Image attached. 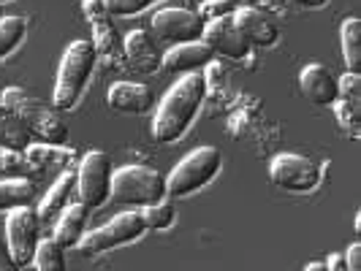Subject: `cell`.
<instances>
[{"label":"cell","instance_id":"obj_1","mask_svg":"<svg viewBox=\"0 0 361 271\" xmlns=\"http://www.w3.org/2000/svg\"><path fill=\"white\" fill-rule=\"evenodd\" d=\"M207 98V76L201 71L182 73V79L163 95L152 117V139L158 144H174L190 130Z\"/></svg>","mask_w":361,"mask_h":271},{"label":"cell","instance_id":"obj_2","mask_svg":"<svg viewBox=\"0 0 361 271\" xmlns=\"http://www.w3.org/2000/svg\"><path fill=\"white\" fill-rule=\"evenodd\" d=\"M95 60L98 52L92 46V41H73L66 49L60 60V71H57V84H54L52 103L54 111H71L82 101V95L87 90L95 71Z\"/></svg>","mask_w":361,"mask_h":271},{"label":"cell","instance_id":"obj_3","mask_svg":"<svg viewBox=\"0 0 361 271\" xmlns=\"http://www.w3.org/2000/svg\"><path fill=\"white\" fill-rule=\"evenodd\" d=\"M0 103L11 108L30 130V136H36L38 141H44V144H66L68 141V125L60 120V114L54 108H47L38 98H33L22 87H6Z\"/></svg>","mask_w":361,"mask_h":271},{"label":"cell","instance_id":"obj_4","mask_svg":"<svg viewBox=\"0 0 361 271\" xmlns=\"http://www.w3.org/2000/svg\"><path fill=\"white\" fill-rule=\"evenodd\" d=\"M169 196L166 177L147 165H123L111 174V201L123 206H149Z\"/></svg>","mask_w":361,"mask_h":271},{"label":"cell","instance_id":"obj_5","mask_svg":"<svg viewBox=\"0 0 361 271\" xmlns=\"http://www.w3.org/2000/svg\"><path fill=\"white\" fill-rule=\"evenodd\" d=\"M220 168H223V158L215 146H199L196 152H190L174 165V171L166 177V190L174 198H188L204 190L220 174Z\"/></svg>","mask_w":361,"mask_h":271},{"label":"cell","instance_id":"obj_6","mask_svg":"<svg viewBox=\"0 0 361 271\" xmlns=\"http://www.w3.org/2000/svg\"><path fill=\"white\" fill-rule=\"evenodd\" d=\"M147 231L145 220H142V212H123L114 220H109L106 225L95 228L87 236H82V241L76 244L85 255H101L109 253V250H117L123 244H130L136 239H142Z\"/></svg>","mask_w":361,"mask_h":271},{"label":"cell","instance_id":"obj_7","mask_svg":"<svg viewBox=\"0 0 361 271\" xmlns=\"http://www.w3.org/2000/svg\"><path fill=\"white\" fill-rule=\"evenodd\" d=\"M111 160L101 149H92L79 160L76 193L82 203H87V209H101L111 198Z\"/></svg>","mask_w":361,"mask_h":271},{"label":"cell","instance_id":"obj_8","mask_svg":"<svg viewBox=\"0 0 361 271\" xmlns=\"http://www.w3.org/2000/svg\"><path fill=\"white\" fill-rule=\"evenodd\" d=\"M38 212L30 206H17L11 209V215L6 220V247H8V258L14 263V269H25L33 263V255L38 247Z\"/></svg>","mask_w":361,"mask_h":271},{"label":"cell","instance_id":"obj_9","mask_svg":"<svg viewBox=\"0 0 361 271\" xmlns=\"http://www.w3.org/2000/svg\"><path fill=\"white\" fill-rule=\"evenodd\" d=\"M269 177L277 187L283 190H290V193H310L321 184V168L310 158H302V155H290V152H283L277 155L269 165Z\"/></svg>","mask_w":361,"mask_h":271},{"label":"cell","instance_id":"obj_10","mask_svg":"<svg viewBox=\"0 0 361 271\" xmlns=\"http://www.w3.org/2000/svg\"><path fill=\"white\" fill-rule=\"evenodd\" d=\"M207 22L193 8H161L152 17V33L166 44H190L201 41Z\"/></svg>","mask_w":361,"mask_h":271},{"label":"cell","instance_id":"obj_11","mask_svg":"<svg viewBox=\"0 0 361 271\" xmlns=\"http://www.w3.org/2000/svg\"><path fill=\"white\" fill-rule=\"evenodd\" d=\"M201 41L220 57H228V60H245L250 54V41L245 38V33L236 27L234 17H223L207 22L204 27V36Z\"/></svg>","mask_w":361,"mask_h":271},{"label":"cell","instance_id":"obj_12","mask_svg":"<svg viewBox=\"0 0 361 271\" xmlns=\"http://www.w3.org/2000/svg\"><path fill=\"white\" fill-rule=\"evenodd\" d=\"M82 11L92 27V46H95L98 57L114 60L120 52V33L111 22V14L106 11L104 0H82Z\"/></svg>","mask_w":361,"mask_h":271},{"label":"cell","instance_id":"obj_13","mask_svg":"<svg viewBox=\"0 0 361 271\" xmlns=\"http://www.w3.org/2000/svg\"><path fill=\"white\" fill-rule=\"evenodd\" d=\"M106 103L123 114H147L155 108V92L142 82H117L109 87Z\"/></svg>","mask_w":361,"mask_h":271},{"label":"cell","instance_id":"obj_14","mask_svg":"<svg viewBox=\"0 0 361 271\" xmlns=\"http://www.w3.org/2000/svg\"><path fill=\"white\" fill-rule=\"evenodd\" d=\"M76 171L68 168V171H63L57 182H54L52 187H49V193L44 196V201L38 203V222L41 225H54L57 222V217L63 215V209L76 201Z\"/></svg>","mask_w":361,"mask_h":271},{"label":"cell","instance_id":"obj_15","mask_svg":"<svg viewBox=\"0 0 361 271\" xmlns=\"http://www.w3.org/2000/svg\"><path fill=\"white\" fill-rule=\"evenodd\" d=\"M215 60V52L204 41H190V44H177L163 54L161 65H166L171 73H193L204 71Z\"/></svg>","mask_w":361,"mask_h":271},{"label":"cell","instance_id":"obj_16","mask_svg":"<svg viewBox=\"0 0 361 271\" xmlns=\"http://www.w3.org/2000/svg\"><path fill=\"white\" fill-rule=\"evenodd\" d=\"M299 84H302V92L307 95V101H312L315 106H331L340 98L334 73L321 63H310L307 68L299 73Z\"/></svg>","mask_w":361,"mask_h":271},{"label":"cell","instance_id":"obj_17","mask_svg":"<svg viewBox=\"0 0 361 271\" xmlns=\"http://www.w3.org/2000/svg\"><path fill=\"white\" fill-rule=\"evenodd\" d=\"M234 22L236 27L245 33V38L250 41V46H258V49H269V46L277 44V38H280L277 27L269 22V17L261 14L253 6H242L234 14Z\"/></svg>","mask_w":361,"mask_h":271},{"label":"cell","instance_id":"obj_18","mask_svg":"<svg viewBox=\"0 0 361 271\" xmlns=\"http://www.w3.org/2000/svg\"><path fill=\"white\" fill-rule=\"evenodd\" d=\"M25 160H27V165L33 171H52V168L68 171V168H73L79 163V155H76V149H71V146L38 141V144H30L25 149Z\"/></svg>","mask_w":361,"mask_h":271},{"label":"cell","instance_id":"obj_19","mask_svg":"<svg viewBox=\"0 0 361 271\" xmlns=\"http://www.w3.org/2000/svg\"><path fill=\"white\" fill-rule=\"evenodd\" d=\"M87 203H82V201H71L66 209H63V215L57 217V222H54V239L68 250V247H76L79 241H82V236L87 231Z\"/></svg>","mask_w":361,"mask_h":271},{"label":"cell","instance_id":"obj_20","mask_svg":"<svg viewBox=\"0 0 361 271\" xmlns=\"http://www.w3.org/2000/svg\"><path fill=\"white\" fill-rule=\"evenodd\" d=\"M126 57L130 60V65L139 73H155L161 68V60L155 54L152 46V36L147 30H133L130 36H126Z\"/></svg>","mask_w":361,"mask_h":271},{"label":"cell","instance_id":"obj_21","mask_svg":"<svg viewBox=\"0 0 361 271\" xmlns=\"http://www.w3.org/2000/svg\"><path fill=\"white\" fill-rule=\"evenodd\" d=\"M0 146L25 152L30 146V130L6 103H0Z\"/></svg>","mask_w":361,"mask_h":271},{"label":"cell","instance_id":"obj_22","mask_svg":"<svg viewBox=\"0 0 361 271\" xmlns=\"http://www.w3.org/2000/svg\"><path fill=\"white\" fill-rule=\"evenodd\" d=\"M33 196H36V187L30 179H0V212L27 206Z\"/></svg>","mask_w":361,"mask_h":271},{"label":"cell","instance_id":"obj_23","mask_svg":"<svg viewBox=\"0 0 361 271\" xmlns=\"http://www.w3.org/2000/svg\"><path fill=\"white\" fill-rule=\"evenodd\" d=\"M340 44H343V60L348 71L359 73L361 65V22L356 17L345 19L340 30Z\"/></svg>","mask_w":361,"mask_h":271},{"label":"cell","instance_id":"obj_24","mask_svg":"<svg viewBox=\"0 0 361 271\" xmlns=\"http://www.w3.org/2000/svg\"><path fill=\"white\" fill-rule=\"evenodd\" d=\"M38 271H63L66 269V247L57 241V239H38L36 255H33V263Z\"/></svg>","mask_w":361,"mask_h":271},{"label":"cell","instance_id":"obj_25","mask_svg":"<svg viewBox=\"0 0 361 271\" xmlns=\"http://www.w3.org/2000/svg\"><path fill=\"white\" fill-rule=\"evenodd\" d=\"M27 36V22L22 17H3L0 19V60L17 49Z\"/></svg>","mask_w":361,"mask_h":271},{"label":"cell","instance_id":"obj_26","mask_svg":"<svg viewBox=\"0 0 361 271\" xmlns=\"http://www.w3.org/2000/svg\"><path fill=\"white\" fill-rule=\"evenodd\" d=\"M174 203L171 201H158V203H149V206H142V220H145L147 231H169L174 225Z\"/></svg>","mask_w":361,"mask_h":271},{"label":"cell","instance_id":"obj_27","mask_svg":"<svg viewBox=\"0 0 361 271\" xmlns=\"http://www.w3.org/2000/svg\"><path fill=\"white\" fill-rule=\"evenodd\" d=\"M242 6H245V0H204L196 11L204 22H212V19L234 17Z\"/></svg>","mask_w":361,"mask_h":271},{"label":"cell","instance_id":"obj_28","mask_svg":"<svg viewBox=\"0 0 361 271\" xmlns=\"http://www.w3.org/2000/svg\"><path fill=\"white\" fill-rule=\"evenodd\" d=\"M337 120L343 130H350L359 139V120H361V101H350V98H337Z\"/></svg>","mask_w":361,"mask_h":271},{"label":"cell","instance_id":"obj_29","mask_svg":"<svg viewBox=\"0 0 361 271\" xmlns=\"http://www.w3.org/2000/svg\"><path fill=\"white\" fill-rule=\"evenodd\" d=\"M152 3H161V0H104L111 17H136L145 8H149Z\"/></svg>","mask_w":361,"mask_h":271},{"label":"cell","instance_id":"obj_30","mask_svg":"<svg viewBox=\"0 0 361 271\" xmlns=\"http://www.w3.org/2000/svg\"><path fill=\"white\" fill-rule=\"evenodd\" d=\"M22 168H30L25 155L17 149H8V146H0V174H19Z\"/></svg>","mask_w":361,"mask_h":271},{"label":"cell","instance_id":"obj_31","mask_svg":"<svg viewBox=\"0 0 361 271\" xmlns=\"http://www.w3.org/2000/svg\"><path fill=\"white\" fill-rule=\"evenodd\" d=\"M337 92L340 98H350V101H361V76L348 71L343 79H337Z\"/></svg>","mask_w":361,"mask_h":271},{"label":"cell","instance_id":"obj_32","mask_svg":"<svg viewBox=\"0 0 361 271\" xmlns=\"http://www.w3.org/2000/svg\"><path fill=\"white\" fill-rule=\"evenodd\" d=\"M343 258H345V271H359L361 269V244L359 241H353Z\"/></svg>","mask_w":361,"mask_h":271},{"label":"cell","instance_id":"obj_33","mask_svg":"<svg viewBox=\"0 0 361 271\" xmlns=\"http://www.w3.org/2000/svg\"><path fill=\"white\" fill-rule=\"evenodd\" d=\"M326 271H345V258L340 253L329 255V260H326Z\"/></svg>","mask_w":361,"mask_h":271},{"label":"cell","instance_id":"obj_34","mask_svg":"<svg viewBox=\"0 0 361 271\" xmlns=\"http://www.w3.org/2000/svg\"><path fill=\"white\" fill-rule=\"evenodd\" d=\"M0 269H14V263L8 258V247H3V244H0Z\"/></svg>","mask_w":361,"mask_h":271},{"label":"cell","instance_id":"obj_35","mask_svg":"<svg viewBox=\"0 0 361 271\" xmlns=\"http://www.w3.org/2000/svg\"><path fill=\"white\" fill-rule=\"evenodd\" d=\"M293 3H299V6H307V8H321V6H326L329 0H293Z\"/></svg>","mask_w":361,"mask_h":271},{"label":"cell","instance_id":"obj_36","mask_svg":"<svg viewBox=\"0 0 361 271\" xmlns=\"http://www.w3.org/2000/svg\"><path fill=\"white\" fill-rule=\"evenodd\" d=\"M305 271H326V263H307Z\"/></svg>","mask_w":361,"mask_h":271},{"label":"cell","instance_id":"obj_37","mask_svg":"<svg viewBox=\"0 0 361 271\" xmlns=\"http://www.w3.org/2000/svg\"><path fill=\"white\" fill-rule=\"evenodd\" d=\"M188 3H190V6H196V8H199L201 3H204V0H188Z\"/></svg>","mask_w":361,"mask_h":271},{"label":"cell","instance_id":"obj_38","mask_svg":"<svg viewBox=\"0 0 361 271\" xmlns=\"http://www.w3.org/2000/svg\"><path fill=\"white\" fill-rule=\"evenodd\" d=\"M3 17H6V14H3V3H0V19H3Z\"/></svg>","mask_w":361,"mask_h":271},{"label":"cell","instance_id":"obj_39","mask_svg":"<svg viewBox=\"0 0 361 271\" xmlns=\"http://www.w3.org/2000/svg\"><path fill=\"white\" fill-rule=\"evenodd\" d=\"M0 3H8V0H0Z\"/></svg>","mask_w":361,"mask_h":271}]
</instances>
